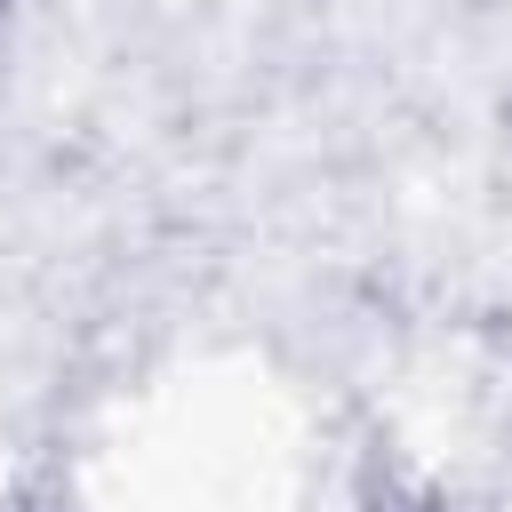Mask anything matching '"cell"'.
<instances>
[{
	"label": "cell",
	"instance_id": "6da1fadb",
	"mask_svg": "<svg viewBox=\"0 0 512 512\" xmlns=\"http://www.w3.org/2000/svg\"><path fill=\"white\" fill-rule=\"evenodd\" d=\"M0 24H8V0H0Z\"/></svg>",
	"mask_w": 512,
	"mask_h": 512
}]
</instances>
